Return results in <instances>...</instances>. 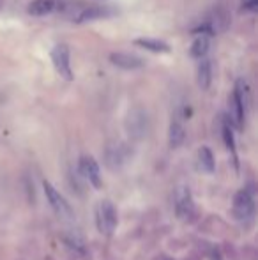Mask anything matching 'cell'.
Returning <instances> with one entry per match:
<instances>
[{
	"label": "cell",
	"mask_w": 258,
	"mask_h": 260,
	"mask_svg": "<svg viewBox=\"0 0 258 260\" xmlns=\"http://www.w3.org/2000/svg\"><path fill=\"white\" fill-rule=\"evenodd\" d=\"M96 225L104 236H112L117 229V211L110 200H101L96 206Z\"/></svg>",
	"instance_id": "1"
},
{
	"label": "cell",
	"mask_w": 258,
	"mask_h": 260,
	"mask_svg": "<svg viewBox=\"0 0 258 260\" xmlns=\"http://www.w3.org/2000/svg\"><path fill=\"white\" fill-rule=\"evenodd\" d=\"M232 103H234V115H235V122L239 127H242L246 120V112H248V105H249V90H248V83L244 80H237L234 87V94H232Z\"/></svg>",
	"instance_id": "2"
},
{
	"label": "cell",
	"mask_w": 258,
	"mask_h": 260,
	"mask_svg": "<svg viewBox=\"0 0 258 260\" xmlns=\"http://www.w3.org/2000/svg\"><path fill=\"white\" fill-rule=\"evenodd\" d=\"M52 62L55 66L57 73L60 76H64L65 80L72 78V71H71V52L69 48L60 43V45H55L52 48Z\"/></svg>",
	"instance_id": "3"
},
{
	"label": "cell",
	"mask_w": 258,
	"mask_h": 260,
	"mask_svg": "<svg viewBox=\"0 0 258 260\" xmlns=\"http://www.w3.org/2000/svg\"><path fill=\"white\" fill-rule=\"evenodd\" d=\"M234 212L237 219H249L255 214V199L249 189H241L234 199Z\"/></svg>",
	"instance_id": "4"
},
{
	"label": "cell",
	"mask_w": 258,
	"mask_h": 260,
	"mask_svg": "<svg viewBox=\"0 0 258 260\" xmlns=\"http://www.w3.org/2000/svg\"><path fill=\"white\" fill-rule=\"evenodd\" d=\"M45 195H46V199H48L52 209L59 216H62V218H72V216H75V214H72L71 206L67 204V200H65L64 197L60 195V193L57 191V189L53 188L48 181H45Z\"/></svg>",
	"instance_id": "5"
},
{
	"label": "cell",
	"mask_w": 258,
	"mask_h": 260,
	"mask_svg": "<svg viewBox=\"0 0 258 260\" xmlns=\"http://www.w3.org/2000/svg\"><path fill=\"white\" fill-rule=\"evenodd\" d=\"M80 172L82 175L94 186L96 189L101 188V170L97 161L92 156H82L80 157Z\"/></svg>",
	"instance_id": "6"
},
{
	"label": "cell",
	"mask_w": 258,
	"mask_h": 260,
	"mask_svg": "<svg viewBox=\"0 0 258 260\" xmlns=\"http://www.w3.org/2000/svg\"><path fill=\"white\" fill-rule=\"evenodd\" d=\"M193 197H191V191L190 188H186V186H180V188H177L175 191V212L179 218L186 219L190 218L191 214H193Z\"/></svg>",
	"instance_id": "7"
},
{
	"label": "cell",
	"mask_w": 258,
	"mask_h": 260,
	"mask_svg": "<svg viewBox=\"0 0 258 260\" xmlns=\"http://www.w3.org/2000/svg\"><path fill=\"white\" fill-rule=\"evenodd\" d=\"M110 62L119 69H124V71H134V69H140L143 66V60L136 55L124 53V52H114L110 53Z\"/></svg>",
	"instance_id": "8"
},
{
	"label": "cell",
	"mask_w": 258,
	"mask_h": 260,
	"mask_svg": "<svg viewBox=\"0 0 258 260\" xmlns=\"http://www.w3.org/2000/svg\"><path fill=\"white\" fill-rule=\"evenodd\" d=\"M60 7H62L60 0H34L32 4H28V13L32 16H46L59 11Z\"/></svg>",
	"instance_id": "9"
},
{
	"label": "cell",
	"mask_w": 258,
	"mask_h": 260,
	"mask_svg": "<svg viewBox=\"0 0 258 260\" xmlns=\"http://www.w3.org/2000/svg\"><path fill=\"white\" fill-rule=\"evenodd\" d=\"M136 45L141 46V48L149 50L152 53H168L170 52V45L163 39L158 38H140L136 39Z\"/></svg>",
	"instance_id": "10"
},
{
	"label": "cell",
	"mask_w": 258,
	"mask_h": 260,
	"mask_svg": "<svg viewBox=\"0 0 258 260\" xmlns=\"http://www.w3.org/2000/svg\"><path fill=\"white\" fill-rule=\"evenodd\" d=\"M196 82L202 90H207L212 83V64L210 60H202L196 71Z\"/></svg>",
	"instance_id": "11"
},
{
	"label": "cell",
	"mask_w": 258,
	"mask_h": 260,
	"mask_svg": "<svg viewBox=\"0 0 258 260\" xmlns=\"http://www.w3.org/2000/svg\"><path fill=\"white\" fill-rule=\"evenodd\" d=\"M128 127L133 135H143V131L147 129V113H143L141 110H134L133 113H129Z\"/></svg>",
	"instance_id": "12"
},
{
	"label": "cell",
	"mask_w": 258,
	"mask_h": 260,
	"mask_svg": "<svg viewBox=\"0 0 258 260\" xmlns=\"http://www.w3.org/2000/svg\"><path fill=\"white\" fill-rule=\"evenodd\" d=\"M184 138H186V131L180 120H172L170 124V133H168V140H170V147L177 149L184 144Z\"/></svg>",
	"instance_id": "13"
},
{
	"label": "cell",
	"mask_w": 258,
	"mask_h": 260,
	"mask_svg": "<svg viewBox=\"0 0 258 260\" xmlns=\"http://www.w3.org/2000/svg\"><path fill=\"white\" fill-rule=\"evenodd\" d=\"M104 16H108V9H103V7H89V9L80 11V14L75 18V23H87V21L99 20V18Z\"/></svg>",
	"instance_id": "14"
},
{
	"label": "cell",
	"mask_w": 258,
	"mask_h": 260,
	"mask_svg": "<svg viewBox=\"0 0 258 260\" xmlns=\"http://www.w3.org/2000/svg\"><path fill=\"white\" fill-rule=\"evenodd\" d=\"M207 52H209V38H207L205 34H202L193 41V45H191V48H190V53H191V57H195V58H202Z\"/></svg>",
	"instance_id": "15"
},
{
	"label": "cell",
	"mask_w": 258,
	"mask_h": 260,
	"mask_svg": "<svg viewBox=\"0 0 258 260\" xmlns=\"http://www.w3.org/2000/svg\"><path fill=\"white\" fill-rule=\"evenodd\" d=\"M198 157H200V167L205 172H214V154L210 152L209 147H202L198 151Z\"/></svg>",
	"instance_id": "16"
},
{
	"label": "cell",
	"mask_w": 258,
	"mask_h": 260,
	"mask_svg": "<svg viewBox=\"0 0 258 260\" xmlns=\"http://www.w3.org/2000/svg\"><path fill=\"white\" fill-rule=\"evenodd\" d=\"M221 133H223V140L227 144V149L232 152H235V140H234V131H232V126L227 119L223 120V127H221Z\"/></svg>",
	"instance_id": "17"
},
{
	"label": "cell",
	"mask_w": 258,
	"mask_h": 260,
	"mask_svg": "<svg viewBox=\"0 0 258 260\" xmlns=\"http://www.w3.org/2000/svg\"><path fill=\"white\" fill-rule=\"evenodd\" d=\"M256 7H258V0H246L242 4V11H246V13H255Z\"/></svg>",
	"instance_id": "18"
}]
</instances>
